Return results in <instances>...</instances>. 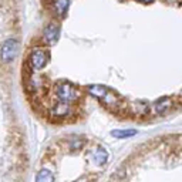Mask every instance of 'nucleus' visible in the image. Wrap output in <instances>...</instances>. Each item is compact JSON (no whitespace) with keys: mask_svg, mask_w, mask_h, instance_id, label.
<instances>
[{"mask_svg":"<svg viewBox=\"0 0 182 182\" xmlns=\"http://www.w3.org/2000/svg\"><path fill=\"white\" fill-rule=\"evenodd\" d=\"M54 94L58 98V103H64V104H73L81 97V91L73 83L69 81L58 83L54 88Z\"/></svg>","mask_w":182,"mask_h":182,"instance_id":"nucleus-1","label":"nucleus"},{"mask_svg":"<svg viewBox=\"0 0 182 182\" xmlns=\"http://www.w3.org/2000/svg\"><path fill=\"white\" fill-rule=\"evenodd\" d=\"M48 63V51L43 47H36L29 54V64L34 71L43 70Z\"/></svg>","mask_w":182,"mask_h":182,"instance_id":"nucleus-2","label":"nucleus"},{"mask_svg":"<svg viewBox=\"0 0 182 182\" xmlns=\"http://www.w3.org/2000/svg\"><path fill=\"white\" fill-rule=\"evenodd\" d=\"M19 54V41L16 38H7L0 48V58L3 63H11Z\"/></svg>","mask_w":182,"mask_h":182,"instance_id":"nucleus-3","label":"nucleus"},{"mask_svg":"<svg viewBox=\"0 0 182 182\" xmlns=\"http://www.w3.org/2000/svg\"><path fill=\"white\" fill-rule=\"evenodd\" d=\"M58 36H60V26L54 21L48 23L43 29V41L48 46H53L54 43H57Z\"/></svg>","mask_w":182,"mask_h":182,"instance_id":"nucleus-4","label":"nucleus"},{"mask_svg":"<svg viewBox=\"0 0 182 182\" xmlns=\"http://www.w3.org/2000/svg\"><path fill=\"white\" fill-rule=\"evenodd\" d=\"M70 7V0H51V10L56 17H64Z\"/></svg>","mask_w":182,"mask_h":182,"instance_id":"nucleus-5","label":"nucleus"},{"mask_svg":"<svg viewBox=\"0 0 182 182\" xmlns=\"http://www.w3.org/2000/svg\"><path fill=\"white\" fill-rule=\"evenodd\" d=\"M93 158H94V162L97 165H104L108 159V152L105 151V148H101V146H97L93 152Z\"/></svg>","mask_w":182,"mask_h":182,"instance_id":"nucleus-6","label":"nucleus"},{"mask_svg":"<svg viewBox=\"0 0 182 182\" xmlns=\"http://www.w3.org/2000/svg\"><path fill=\"white\" fill-rule=\"evenodd\" d=\"M84 145H85V138H83V137L73 135V137L69 140V148H70L71 151H78V149H81Z\"/></svg>","mask_w":182,"mask_h":182,"instance_id":"nucleus-7","label":"nucleus"},{"mask_svg":"<svg viewBox=\"0 0 182 182\" xmlns=\"http://www.w3.org/2000/svg\"><path fill=\"white\" fill-rule=\"evenodd\" d=\"M36 182H54V175L48 169H40L36 177Z\"/></svg>","mask_w":182,"mask_h":182,"instance_id":"nucleus-8","label":"nucleus"},{"mask_svg":"<svg viewBox=\"0 0 182 182\" xmlns=\"http://www.w3.org/2000/svg\"><path fill=\"white\" fill-rule=\"evenodd\" d=\"M142 1H152V0H142Z\"/></svg>","mask_w":182,"mask_h":182,"instance_id":"nucleus-9","label":"nucleus"}]
</instances>
